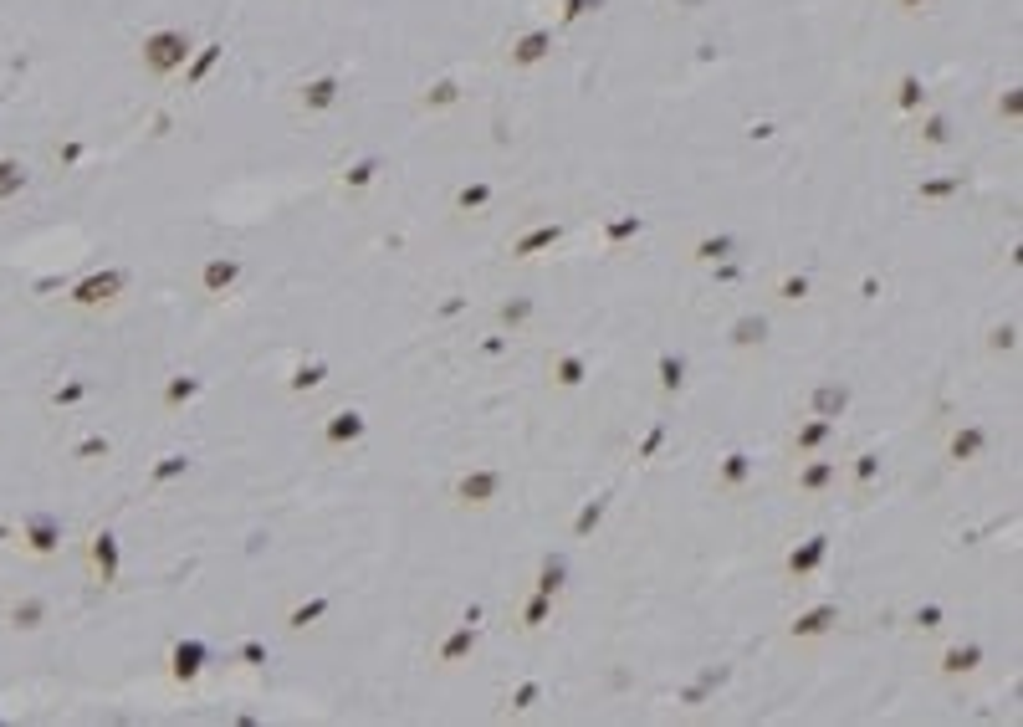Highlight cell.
<instances>
[{"mask_svg":"<svg viewBox=\"0 0 1023 727\" xmlns=\"http://www.w3.org/2000/svg\"><path fill=\"white\" fill-rule=\"evenodd\" d=\"M548 52H553V36H548V31H532V36H522L517 47H512V62H517V67H532V62H543Z\"/></svg>","mask_w":1023,"mask_h":727,"instance_id":"4316f807","label":"cell"},{"mask_svg":"<svg viewBox=\"0 0 1023 727\" xmlns=\"http://www.w3.org/2000/svg\"><path fill=\"white\" fill-rule=\"evenodd\" d=\"M195 472V456L190 451H169L164 461H154V472H149V487H169V482H180Z\"/></svg>","mask_w":1023,"mask_h":727,"instance_id":"7402d4cb","label":"cell"},{"mask_svg":"<svg viewBox=\"0 0 1023 727\" xmlns=\"http://www.w3.org/2000/svg\"><path fill=\"white\" fill-rule=\"evenodd\" d=\"M323 384H328V364L323 359H302L292 369V379H287V390L292 395H313V390H323Z\"/></svg>","mask_w":1023,"mask_h":727,"instance_id":"603a6c76","label":"cell"},{"mask_svg":"<svg viewBox=\"0 0 1023 727\" xmlns=\"http://www.w3.org/2000/svg\"><path fill=\"white\" fill-rule=\"evenodd\" d=\"M921 98H926V88H921L916 77H906V82H901V108H916Z\"/></svg>","mask_w":1023,"mask_h":727,"instance_id":"f907efd6","label":"cell"},{"mask_svg":"<svg viewBox=\"0 0 1023 727\" xmlns=\"http://www.w3.org/2000/svg\"><path fill=\"white\" fill-rule=\"evenodd\" d=\"M185 57H190V36L185 31H154L144 41V67L154 77H169L174 67H185Z\"/></svg>","mask_w":1023,"mask_h":727,"instance_id":"3957f363","label":"cell"},{"mask_svg":"<svg viewBox=\"0 0 1023 727\" xmlns=\"http://www.w3.org/2000/svg\"><path fill=\"white\" fill-rule=\"evenodd\" d=\"M640 231H645V221H640V216H619V221H609V231H604V236H609V246H619V241H635Z\"/></svg>","mask_w":1023,"mask_h":727,"instance_id":"f35d334b","label":"cell"},{"mask_svg":"<svg viewBox=\"0 0 1023 727\" xmlns=\"http://www.w3.org/2000/svg\"><path fill=\"white\" fill-rule=\"evenodd\" d=\"M896 6H901V11H926L931 0H896Z\"/></svg>","mask_w":1023,"mask_h":727,"instance_id":"9f6ffc18","label":"cell"},{"mask_svg":"<svg viewBox=\"0 0 1023 727\" xmlns=\"http://www.w3.org/2000/svg\"><path fill=\"white\" fill-rule=\"evenodd\" d=\"M82 395H87V379H67V384L52 390V405H77Z\"/></svg>","mask_w":1023,"mask_h":727,"instance_id":"f6af8a7d","label":"cell"},{"mask_svg":"<svg viewBox=\"0 0 1023 727\" xmlns=\"http://www.w3.org/2000/svg\"><path fill=\"white\" fill-rule=\"evenodd\" d=\"M205 666H210V646L205 640H174L169 646V676L180 681V687H195V681L205 676Z\"/></svg>","mask_w":1023,"mask_h":727,"instance_id":"5b68a950","label":"cell"},{"mask_svg":"<svg viewBox=\"0 0 1023 727\" xmlns=\"http://www.w3.org/2000/svg\"><path fill=\"white\" fill-rule=\"evenodd\" d=\"M926 144H947V123H942V118L926 123Z\"/></svg>","mask_w":1023,"mask_h":727,"instance_id":"db71d44e","label":"cell"},{"mask_svg":"<svg viewBox=\"0 0 1023 727\" xmlns=\"http://www.w3.org/2000/svg\"><path fill=\"white\" fill-rule=\"evenodd\" d=\"M834 625H839V605L824 600V605H809L804 615H798V620L788 625V635H793V640H819V635H829Z\"/></svg>","mask_w":1023,"mask_h":727,"instance_id":"4fadbf2b","label":"cell"},{"mask_svg":"<svg viewBox=\"0 0 1023 727\" xmlns=\"http://www.w3.org/2000/svg\"><path fill=\"white\" fill-rule=\"evenodd\" d=\"M604 512H609V492H599V497H589L584 507H578V518H573V538H589L599 523H604Z\"/></svg>","mask_w":1023,"mask_h":727,"instance_id":"f1b7e54d","label":"cell"},{"mask_svg":"<svg viewBox=\"0 0 1023 727\" xmlns=\"http://www.w3.org/2000/svg\"><path fill=\"white\" fill-rule=\"evenodd\" d=\"M988 446H993V431H988V425L962 420L957 431L947 436V461H952V466H972V461H983V456H988Z\"/></svg>","mask_w":1023,"mask_h":727,"instance_id":"277c9868","label":"cell"},{"mask_svg":"<svg viewBox=\"0 0 1023 727\" xmlns=\"http://www.w3.org/2000/svg\"><path fill=\"white\" fill-rule=\"evenodd\" d=\"M41 625H47V600L26 594V600L11 605V630H41Z\"/></svg>","mask_w":1023,"mask_h":727,"instance_id":"484cf974","label":"cell"},{"mask_svg":"<svg viewBox=\"0 0 1023 727\" xmlns=\"http://www.w3.org/2000/svg\"><path fill=\"white\" fill-rule=\"evenodd\" d=\"M517 620H522V630H543V625L553 620V594H543V589H532Z\"/></svg>","mask_w":1023,"mask_h":727,"instance_id":"83f0119b","label":"cell"},{"mask_svg":"<svg viewBox=\"0 0 1023 727\" xmlns=\"http://www.w3.org/2000/svg\"><path fill=\"white\" fill-rule=\"evenodd\" d=\"M988 344H993L998 354H1013V349H1018V323H998Z\"/></svg>","mask_w":1023,"mask_h":727,"instance_id":"ee69618b","label":"cell"},{"mask_svg":"<svg viewBox=\"0 0 1023 727\" xmlns=\"http://www.w3.org/2000/svg\"><path fill=\"white\" fill-rule=\"evenodd\" d=\"M374 175H379V159H359V164L343 175V185H348V190H364V185H374Z\"/></svg>","mask_w":1023,"mask_h":727,"instance_id":"60d3db41","label":"cell"},{"mask_svg":"<svg viewBox=\"0 0 1023 727\" xmlns=\"http://www.w3.org/2000/svg\"><path fill=\"white\" fill-rule=\"evenodd\" d=\"M855 390L844 379H819L814 390H809V415H824V420H839L844 410H850Z\"/></svg>","mask_w":1023,"mask_h":727,"instance_id":"30bf717a","label":"cell"},{"mask_svg":"<svg viewBox=\"0 0 1023 727\" xmlns=\"http://www.w3.org/2000/svg\"><path fill=\"white\" fill-rule=\"evenodd\" d=\"M665 436H671V425L655 420L650 431L640 436V446H635V461H655V456H660V446H665Z\"/></svg>","mask_w":1023,"mask_h":727,"instance_id":"8d00e7d4","label":"cell"},{"mask_svg":"<svg viewBox=\"0 0 1023 727\" xmlns=\"http://www.w3.org/2000/svg\"><path fill=\"white\" fill-rule=\"evenodd\" d=\"M752 472H758V461H752L747 451H727L722 466H717V487H722V492H742V487L752 482Z\"/></svg>","mask_w":1023,"mask_h":727,"instance_id":"d6986e66","label":"cell"},{"mask_svg":"<svg viewBox=\"0 0 1023 727\" xmlns=\"http://www.w3.org/2000/svg\"><path fill=\"white\" fill-rule=\"evenodd\" d=\"M768 333H773V323H768L763 313H742V318L732 323V333H727V344H732V349H763Z\"/></svg>","mask_w":1023,"mask_h":727,"instance_id":"e0dca14e","label":"cell"},{"mask_svg":"<svg viewBox=\"0 0 1023 727\" xmlns=\"http://www.w3.org/2000/svg\"><path fill=\"white\" fill-rule=\"evenodd\" d=\"M773 297H778V303H809V297H814V282L788 272V277H778V282H773Z\"/></svg>","mask_w":1023,"mask_h":727,"instance_id":"d6a6232c","label":"cell"},{"mask_svg":"<svg viewBox=\"0 0 1023 727\" xmlns=\"http://www.w3.org/2000/svg\"><path fill=\"white\" fill-rule=\"evenodd\" d=\"M200 395H205V379H200V374H169L159 405H164V410H185V405H195Z\"/></svg>","mask_w":1023,"mask_h":727,"instance_id":"ac0fdd59","label":"cell"},{"mask_svg":"<svg viewBox=\"0 0 1023 727\" xmlns=\"http://www.w3.org/2000/svg\"><path fill=\"white\" fill-rule=\"evenodd\" d=\"M476 630H481V625L461 620V625H456V630H451L446 640H440V651H435V661H440V666H461V661H466V656L476 651Z\"/></svg>","mask_w":1023,"mask_h":727,"instance_id":"9a60e30c","label":"cell"},{"mask_svg":"<svg viewBox=\"0 0 1023 727\" xmlns=\"http://www.w3.org/2000/svg\"><path fill=\"white\" fill-rule=\"evenodd\" d=\"M486 205H492V185H486V180H481V185H466V190L456 195V210H486Z\"/></svg>","mask_w":1023,"mask_h":727,"instance_id":"ab89813d","label":"cell"},{"mask_svg":"<svg viewBox=\"0 0 1023 727\" xmlns=\"http://www.w3.org/2000/svg\"><path fill=\"white\" fill-rule=\"evenodd\" d=\"M563 584H568V559H558V553H548V559H543V569H538V589H543V594H553V600H558V594H563Z\"/></svg>","mask_w":1023,"mask_h":727,"instance_id":"4dcf8cb0","label":"cell"},{"mask_svg":"<svg viewBox=\"0 0 1023 727\" xmlns=\"http://www.w3.org/2000/svg\"><path fill=\"white\" fill-rule=\"evenodd\" d=\"M26 190V164L21 159H0V205L16 200Z\"/></svg>","mask_w":1023,"mask_h":727,"instance_id":"1f68e13d","label":"cell"},{"mask_svg":"<svg viewBox=\"0 0 1023 727\" xmlns=\"http://www.w3.org/2000/svg\"><path fill=\"white\" fill-rule=\"evenodd\" d=\"M87 559H93V579L108 589V584H118V564H123V553H118V533L113 528H103V533H93V548H87Z\"/></svg>","mask_w":1023,"mask_h":727,"instance_id":"8fae6325","label":"cell"},{"mask_svg":"<svg viewBox=\"0 0 1023 727\" xmlns=\"http://www.w3.org/2000/svg\"><path fill=\"white\" fill-rule=\"evenodd\" d=\"M655 379L665 395H681L686 390V354H660L655 359Z\"/></svg>","mask_w":1023,"mask_h":727,"instance_id":"cb8c5ba5","label":"cell"},{"mask_svg":"<svg viewBox=\"0 0 1023 727\" xmlns=\"http://www.w3.org/2000/svg\"><path fill=\"white\" fill-rule=\"evenodd\" d=\"M957 190H962V180H931V185H921V200H947Z\"/></svg>","mask_w":1023,"mask_h":727,"instance_id":"c3c4849f","label":"cell"},{"mask_svg":"<svg viewBox=\"0 0 1023 727\" xmlns=\"http://www.w3.org/2000/svg\"><path fill=\"white\" fill-rule=\"evenodd\" d=\"M942 620H947L942 605H921V610H916V630H942Z\"/></svg>","mask_w":1023,"mask_h":727,"instance_id":"7dc6e473","label":"cell"},{"mask_svg":"<svg viewBox=\"0 0 1023 727\" xmlns=\"http://www.w3.org/2000/svg\"><path fill=\"white\" fill-rule=\"evenodd\" d=\"M21 548H31L36 559H52V553L62 548V518H52V512H36V518L21 523Z\"/></svg>","mask_w":1023,"mask_h":727,"instance_id":"52a82bcc","label":"cell"},{"mask_svg":"<svg viewBox=\"0 0 1023 727\" xmlns=\"http://www.w3.org/2000/svg\"><path fill=\"white\" fill-rule=\"evenodd\" d=\"M507 338H512L507 328H502V333H492V338H481V354H502V349H507Z\"/></svg>","mask_w":1023,"mask_h":727,"instance_id":"816d5d0a","label":"cell"},{"mask_svg":"<svg viewBox=\"0 0 1023 727\" xmlns=\"http://www.w3.org/2000/svg\"><path fill=\"white\" fill-rule=\"evenodd\" d=\"M732 251H737L732 236H706V241H696V262H727Z\"/></svg>","mask_w":1023,"mask_h":727,"instance_id":"d590c367","label":"cell"},{"mask_svg":"<svg viewBox=\"0 0 1023 727\" xmlns=\"http://www.w3.org/2000/svg\"><path fill=\"white\" fill-rule=\"evenodd\" d=\"M553 384H558V390H584V384H589V359L573 354V349L558 354L553 359Z\"/></svg>","mask_w":1023,"mask_h":727,"instance_id":"44dd1931","label":"cell"},{"mask_svg":"<svg viewBox=\"0 0 1023 727\" xmlns=\"http://www.w3.org/2000/svg\"><path fill=\"white\" fill-rule=\"evenodd\" d=\"M983 661H988V651L977 646V640H967V646H947V651H942L937 671H942V676H972Z\"/></svg>","mask_w":1023,"mask_h":727,"instance_id":"2e32d148","label":"cell"},{"mask_svg":"<svg viewBox=\"0 0 1023 727\" xmlns=\"http://www.w3.org/2000/svg\"><path fill=\"white\" fill-rule=\"evenodd\" d=\"M369 436V415L364 410H333L328 420H323V446H333V451H343V446H359Z\"/></svg>","mask_w":1023,"mask_h":727,"instance_id":"8992f818","label":"cell"},{"mask_svg":"<svg viewBox=\"0 0 1023 727\" xmlns=\"http://www.w3.org/2000/svg\"><path fill=\"white\" fill-rule=\"evenodd\" d=\"M584 11H599V0H568V16H584Z\"/></svg>","mask_w":1023,"mask_h":727,"instance_id":"11a10c76","label":"cell"},{"mask_svg":"<svg viewBox=\"0 0 1023 727\" xmlns=\"http://www.w3.org/2000/svg\"><path fill=\"white\" fill-rule=\"evenodd\" d=\"M215 57H220V47H210V52H205V57H200L195 67H190V82H200V77L210 72V62H215Z\"/></svg>","mask_w":1023,"mask_h":727,"instance_id":"f5cc1de1","label":"cell"},{"mask_svg":"<svg viewBox=\"0 0 1023 727\" xmlns=\"http://www.w3.org/2000/svg\"><path fill=\"white\" fill-rule=\"evenodd\" d=\"M850 482H855V487H875V482H880V451H860V456L850 461Z\"/></svg>","mask_w":1023,"mask_h":727,"instance_id":"e575fe53","label":"cell"},{"mask_svg":"<svg viewBox=\"0 0 1023 727\" xmlns=\"http://www.w3.org/2000/svg\"><path fill=\"white\" fill-rule=\"evenodd\" d=\"M543 697V681H522V687L512 692V712H527V707H538Z\"/></svg>","mask_w":1023,"mask_h":727,"instance_id":"7bdbcfd3","label":"cell"},{"mask_svg":"<svg viewBox=\"0 0 1023 727\" xmlns=\"http://www.w3.org/2000/svg\"><path fill=\"white\" fill-rule=\"evenodd\" d=\"M430 108H446V103H456V82H435V93L425 98Z\"/></svg>","mask_w":1023,"mask_h":727,"instance_id":"681fc988","label":"cell"},{"mask_svg":"<svg viewBox=\"0 0 1023 727\" xmlns=\"http://www.w3.org/2000/svg\"><path fill=\"white\" fill-rule=\"evenodd\" d=\"M241 256H210V262L200 267V292L205 297H226V292H236V282H241Z\"/></svg>","mask_w":1023,"mask_h":727,"instance_id":"9c48e42d","label":"cell"},{"mask_svg":"<svg viewBox=\"0 0 1023 727\" xmlns=\"http://www.w3.org/2000/svg\"><path fill=\"white\" fill-rule=\"evenodd\" d=\"M113 446H108V436H82L77 446H72V456L77 461H98V456H108Z\"/></svg>","mask_w":1023,"mask_h":727,"instance_id":"b9f144b4","label":"cell"},{"mask_svg":"<svg viewBox=\"0 0 1023 727\" xmlns=\"http://www.w3.org/2000/svg\"><path fill=\"white\" fill-rule=\"evenodd\" d=\"M502 492H507V472H502V466H471V472L456 477L451 502L466 507V512H481V507H492Z\"/></svg>","mask_w":1023,"mask_h":727,"instance_id":"6da1fadb","label":"cell"},{"mask_svg":"<svg viewBox=\"0 0 1023 727\" xmlns=\"http://www.w3.org/2000/svg\"><path fill=\"white\" fill-rule=\"evenodd\" d=\"M123 287H128V272H118V267L87 272L82 282H72L67 303H72V308H108V303H118V297H123Z\"/></svg>","mask_w":1023,"mask_h":727,"instance_id":"7a4b0ae2","label":"cell"},{"mask_svg":"<svg viewBox=\"0 0 1023 727\" xmlns=\"http://www.w3.org/2000/svg\"><path fill=\"white\" fill-rule=\"evenodd\" d=\"M722 681H727V671H701V681L681 692V702H686V707H701V702H706V692H711V687H722Z\"/></svg>","mask_w":1023,"mask_h":727,"instance_id":"74e56055","label":"cell"},{"mask_svg":"<svg viewBox=\"0 0 1023 727\" xmlns=\"http://www.w3.org/2000/svg\"><path fill=\"white\" fill-rule=\"evenodd\" d=\"M839 482V461L834 456H798V492L804 497H819V492H829Z\"/></svg>","mask_w":1023,"mask_h":727,"instance_id":"ba28073f","label":"cell"},{"mask_svg":"<svg viewBox=\"0 0 1023 727\" xmlns=\"http://www.w3.org/2000/svg\"><path fill=\"white\" fill-rule=\"evenodd\" d=\"M328 610H333L328 594H318V600H307V605H292V610H287V630H307V625H318Z\"/></svg>","mask_w":1023,"mask_h":727,"instance_id":"f546056e","label":"cell"},{"mask_svg":"<svg viewBox=\"0 0 1023 727\" xmlns=\"http://www.w3.org/2000/svg\"><path fill=\"white\" fill-rule=\"evenodd\" d=\"M834 425L839 420H824V415H809L804 425L793 431V456H814V451H824L829 441H834Z\"/></svg>","mask_w":1023,"mask_h":727,"instance_id":"5bb4252c","label":"cell"},{"mask_svg":"<svg viewBox=\"0 0 1023 727\" xmlns=\"http://www.w3.org/2000/svg\"><path fill=\"white\" fill-rule=\"evenodd\" d=\"M824 559H829V533H809L804 543L788 553V574H793V579H809V574L824 569Z\"/></svg>","mask_w":1023,"mask_h":727,"instance_id":"7c38bea8","label":"cell"},{"mask_svg":"<svg viewBox=\"0 0 1023 727\" xmlns=\"http://www.w3.org/2000/svg\"><path fill=\"white\" fill-rule=\"evenodd\" d=\"M532 313H538V303L522 292V297H512V303H502V328H507V333H522Z\"/></svg>","mask_w":1023,"mask_h":727,"instance_id":"836d02e7","label":"cell"},{"mask_svg":"<svg viewBox=\"0 0 1023 727\" xmlns=\"http://www.w3.org/2000/svg\"><path fill=\"white\" fill-rule=\"evenodd\" d=\"M333 103H338V77H313L302 88V108L307 113H328Z\"/></svg>","mask_w":1023,"mask_h":727,"instance_id":"d4e9b609","label":"cell"},{"mask_svg":"<svg viewBox=\"0 0 1023 727\" xmlns=\"http://www.w3.org/2000/svg\"><path fill=\"white\" fill-rule=\"evenodd\" d=\"M558 241H563V231H558V226H532V231H522V236L512 241V256H517V262H532V256L553 251Z\"/></svg>","mask_w":1023,"mask_h":727,"instance_id":"ffe728a7","label":"cell"},{"mask_svg":"<svg viewBox=\"0 0 1023 727\" xmlns=\"http://www.w3.org/2000/svg\"><path fill=\"white\" fill-rule=\"evenodd\" d=\"M236 661H241V666H266V640H241Z\"/></svg>","mask_w":1023,"mask_h":727,"instance_id":"bcb514c9","label":"cell"}]
</instances>
